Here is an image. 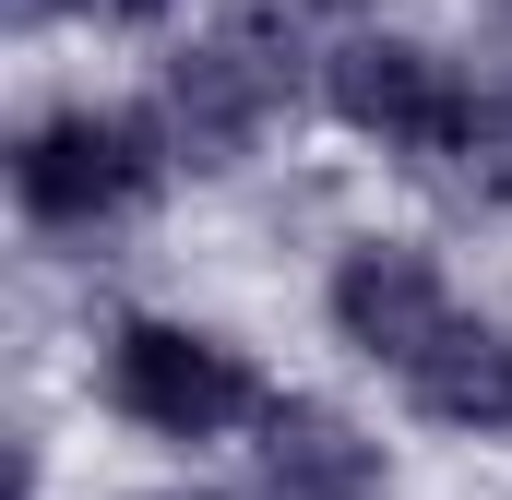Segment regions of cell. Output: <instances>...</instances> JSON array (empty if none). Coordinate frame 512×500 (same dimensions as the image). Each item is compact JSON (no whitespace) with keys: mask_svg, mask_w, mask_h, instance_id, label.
I'll return each instance as SVG.
<instances>
[{"mask_svg":"<svg viewBox=\"0 0 512 500\" xmlns=\"http://www.w3.org/2000/svg\"><path fill=\"white\" fill-rule=\"evenodd\" d=\"M251 477L262 500H382V441L358 429V417H334V405H274L251 441Z\"/></svg>","mask_w":512,"mask_h":500,"instance_id":"5","label":"cell"},{"mask_svg":"<svg viewBox=\"0 0 512 500\" xmlns=\"http://www.w3.org/2000/svg\"><path fill=\"white\" fill-rule=\"evenodd\" d=\"M334 334L370 358V370H417L441 334H453V274L429 239H346L334 250Z\"/></svg>","mask_w":512,"mask_h":500,"instance_id":"4","label":"cell"},{"mask_svg":"<svg viewBox=\"0 0 512 500\" xmlns=\"http://www.w3.org/2000/svg\"><path fill=\"white\" fill-rule=\"evenodd\" d=\"M167 131H155V108H48V120L12 143V203L48 227V239H108V227H131L155 191H167Z\"/></svg>","mask_w":512,"mask_h":500,"instance_id":"2","label":"cell"},{"mask_svg":"<svg viewBox=\"0 0 512 500\" xmlns=\"http://www.w3.org/2000/svg\"><path fill=\"white\" fill-rule=\"evenodd\" d=\"M24 24H48V12H72V24H108V36H131V24H167L179 0H12Z\"/></svg>","mask_w":512,"mask_h":500,"instance_id":"7","label":"cell"},{"mask_svg":"<svg viewBox=\"0 0 512 500\" xmlns=\"http://www.w3.org/2000/svg\"><path fill=\"white\" fill-rule=\"evenodd\" d=\"M96 393L120 405L143 441H179V453H203V441H227V429H262L274 405H262L251 358L227 346V334H203V322H108V346H96Z\"/></svg>","mask_w":512,"mask_h":500,"instance_id":"3","label":"cell"},{"mask_svg":"<svg viewBox=\"0 0 512 500\" xmlns=\"http://www.w3.org/2000/svg\"><path fill=\"white\" fill-rule=\"evenodd\" d=\"M405 405L429 417V429H465V441H501L512 429V322H477V310H453V334L405 370Z\"/></svg>","mask_w":512,"mask_h":500,"instance_id":"6","label":"cell"},{"mask_svg":"<svg viewBox=\"0 0 512 500\" xmlns=\"http://www.w3.org/2000/svg\"><path fill=\"white\" fill-rule=\"evenodd\" d=\"M310 72H322V48L239 0L215 36H191V48L155 72V131H167L179 167H251L262 143H274V120L298 108Z\"/></svg>","mask_w":512,"mask_h":500,"instance_id":"1","label":"cell"}]
</instances>
